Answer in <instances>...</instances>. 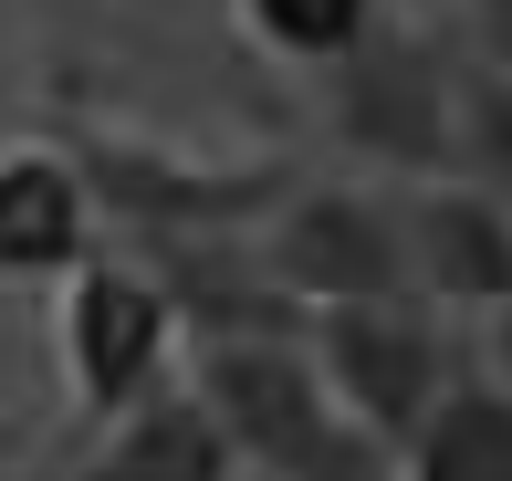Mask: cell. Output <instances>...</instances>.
<instances>
[{"label":"cell","mask_w":512,"mask_h":481,"mask_svg":"<svg viewBox=\"0 0 512 481\" xmlns=\"http://www.w3.org/2000/svg\"><path fill=\"white\" fill-rule=\"evenodd\" d=\"M178 366V304L136 251L95 241L74 272L53 283V377H63V419L95 429L126 398H147Z\"/></svg>","instance_id":"cell-5"},{"label":"cell","mask_w":512,"mask_h":481,"mask_svg":"<svg viewBox=\"0 0 512 481\" xmlns=\"http://www.w3.org/2000/svg\"><path fill=\"white\" fill-rule=\"evenodd\" d=\"M251 251L262 272L293 293V304H335V293H398V178L377 168H293L283 199L251 220Z\"/></svg>","instance_id":"cell-6"},{"label":"cell","mask_w":512,"mask_h":481,"mask_svg":"<svg viewBox=\"0 0 512 481\" xmlns=\"http://www.w3.org/2000/svg\"><path fill=\"white\" fill-rule=\"evenodd\" d=\"M377 11L387 0H230V32L283 74H324L335 53H356L377 32Z\"/></svg>","instance_id":"cell-11"},{"label":"cell","mask_w":512,"mask_h":481,"mask_svg":"<svg viewBox=\"0 0 512 481\" xmlns=\"http://www.w3.org/2000/svg\"><path fill=\"white\" fill-rule=\"evenodd\" d=\"M63 481H251V471H241V450L220 440V419L199 408V387L168 366L147 398H126L115 419L74 429Z\"/></svg>","instance_id":"cell-8"},{"label":"cell","mask_w":512,"mask_h":481,"mask_svg":"<svg viewBox=\"0 0 512 481\" xmlns=\"http://www.w3.org/2000/svg\"><path fill=\"white\" fill-rule=\"evenodd\" d=\"M450 42L512 74V0H450Z\"/></svg>","instance_id":"cell-13"},{"label":"cell","mask_w":512,"mask_h":481,"mask_svg":"<svg viewBox=\"0 0 512 481\" xmlns=\"http://www.w3.org/2000/svg\"><path fill=\"white\" fill-rule=\"evenodd\" d=\"M460 346H471V366L512 398V293H502V304H481L471 325H460Z\"/></svg>","instance_id":"cell-14"},{"label":"cell","mask_w":512,"mask_h":481,"mask_svg":"<svg viewBox=\"0 0 512 481\" xmlns=\"http://www.w3.org/2000/svg\"><path fill=\"white\" fill-rule=\"evenodd\" d=\"M95 241H105V220H95V189H84L74 147H63L53 126L11 136V147H0V283H42L53 293Z\"/></svg>","instance_id":"cell-9"},{"label":"cell","mask_w":512,"mask_h":481,"mask_svg":"<svg viewBox=\"0 0 512 481\" xmlns=\"http://www.w3.org/2000/svg\"><path fill=\"white\" fill-rule=\"evenodd\" d=\"M387 481H512V398L481 377V366H460L450 398L398 440Z\"/></svg>","instance_id":"cell-10"},{"label":"cell","mask_w":512,"mask_h":481,"mask_svg":"<svg viewBox=\"0 0 512 481\" xmlns=\"http://www.w3.org/2000/svg\"><path fill=\"white\" fill-rule=\"evenodd\" d=\"M178 377L199 387L251 481H387V450L335 408L324 366L304 356V325L178 335Z\"/></svg>","instance_id":"cell-1"},{"label":"cell","mask_w":512,"mask_h":481,"mask_svg":"<svg viewBox=\"0 0 512 481\" xmlns=\"http://www.w3.org/2000/svg\"><path fill=\"white\" fill-rule=\"evenodd\" d=\"M450 168L512 199V74L450 42Z\"/></svg>","instance_id":"cell-12"},{"label":"cell","mask_w":512,"mask_h":481,"mask_svg":"<svg viewBox=\"0 0 512 481\" xmlns=\"http://www.w3.org/2000/svg\"><path fill=\"white\" fill-rule=\"evenodd\" d=\"M304 84H314L345 168H377V178L450 168V32H418V21L377 11V32Z\"/></svg>","instance_id":"cell-4"},{"label":"cell","mask_w":512,"mask_h":481,"mask_svg":"<svg viewBox=\"0 0 512 481\" xmlns=\"http://www.w3.org/2000/svg\"><path fill=\"white\" fill-rule=\"evenodd\" d=\"M398 262H408V293H429L439 314L471 325L481 304L512 293V199L460 168L398 178Z\"/></svg>","instance_id":"cell-7"},{"label":"cell","mask_w":512,"mask_h":481,"mask_svg":"<svg viewBox=\"0 0 512 481\" xmlns=\"http://www.w3.org/2000/svg\"><path fill=\"white\" fill-rule=\"evenodd\" d=\"M74 147L84 189H95L105 241H147V231H251L283 199V178L304 157H209V147H168L147 126H53Z\"/></svg>","instance_id":"cell-3"},{"label":"cell","mask_w":512,"mask_h":481,"mask_svg":"<svg viewBox=\"0 0 512 481\" xmlns=\"http://www.w3.org/2000/svg\"><path fill=\"white\" fill-rule=\"evenodd\" d=\"M304 356L324 366L335 408L366 429V440L398 461V440L450 398V377L471 366L460 346V314H439L429 293H335V304H304Z\"/></svg>","instance_id":"cell-2"}]
</instances>
